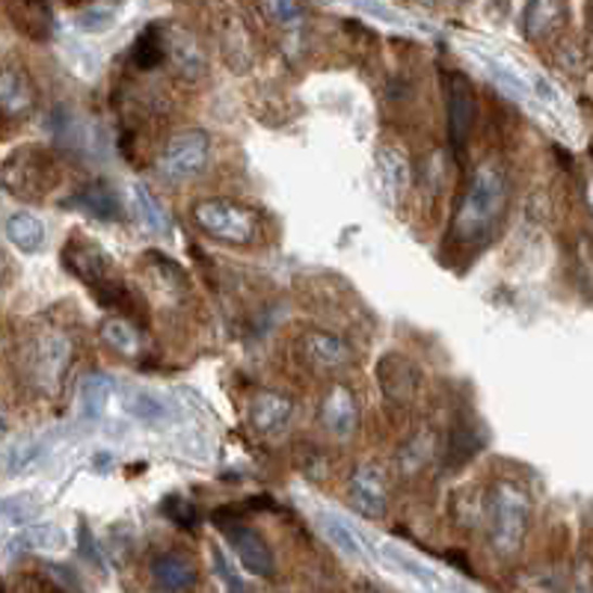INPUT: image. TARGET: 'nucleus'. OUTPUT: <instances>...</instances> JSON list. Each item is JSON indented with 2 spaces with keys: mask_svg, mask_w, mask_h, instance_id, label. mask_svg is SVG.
Returning <instances> with one entry per match:
<instances>
[{
  "mask_svg": "<svg viewBox=\"0 0 593 593\" xmlns=\"http://www.w3.org/2000/svg\"><path fill=\"white\" fill-rule=\"evenodd\" d=\"M507 208V176L499 160H484L472 169L466 191L460 196L451 220V241L463 247L484 244L502 223Z\"/></svg>",
  "mask_w": 593,
  "mask_h": 593,
  "instance_id": "obj_1",
  "label": "nucleus"
},
{
  "mask_svg": "<svg viewBox=\"0 0 593 593\" xmlns=\"http://www.w3.org/2000/svg\"><path fill=\"white\" fill-rule=\"evenodd\" d=\"M528 493L514 481L493 484L487 495V531L495 555L514 558L528 531Z\"/></svg>",
  "mask_w": 593,
  "mask_h": 593,
  "instance_id": "obj_2",
  "label": "nucleus"
},
{
  "mask_svg": "<svg viewBox=\"0 0 593 593\" xmlns=\"http://www.w3.org/2000/svg\"><path fill=\"white\" fill-rule=\"evenodd\" d=\"M193 223L202 232L220 244H253L258 235V217L247 205H237L232 199H202L193 205Z\"/></svg>",
  "mask_w": 593,
  "mask_h": 593,
  "instance_id": "obj_3",
  "label": "nucleus"
},
{
  "mask_svg": "<svg viewBox=\"0 0 593 593\" xmlns=\"http://www.w3.org/2000/svg\"><path fill=\"white\" fill-rule=\"evenodd\" d=\"M211 155V137L193 128V131H181L169 140L160 157H157V172L164 181H188L199 176Z\"/></svg>",
  "mask_w": 593,
  "mask_h": 593,
  "instance_id": "obj_4",
  "label": "nucleus"
},
{
  "mask_svg": "<svg viewBox=\"0 0 593 593\" xmlns=\"http://www.w3.org/2000/svg\"><path fill=\"white\" fill-rule=\"evenodd\" d=\"M442 90H446V123H448V143L454 152H463L475 131L478 119V99L475 87L466 75L460 72H446L442 75Z\"/></svg>",
  "mask_w": 593,
  "mask_h": 593,
  "instance_id": "obj_5",
  "label": "nucleus"
},
{
  "mask_svg": "<svg viewBox=\"0 0 593 593\" xmlns=\"http://www.w3.org/2000/svg\"><path fill=\"white\" fill-rule=\"evenodd\" d=\"M54 157L42 149H22L3 164L0 179L15 196H42L54 184Z\"/></svg>",
  "mask_w": 593,
  "mask_h": 593,
  "instance_id": "obj_6",
  "label": "nucleus"
},
{
  "mask_svg": "<svg viewBox=\"0 0 593 593\" xmlns=\"http://www.w3.org/2000/svg\"><path fill=\"white\" fill-rule=\"evenodd\" d=\"M68 357H72V345H68L66 336L42 333L39 338H34L27 347V359H24L34 386L46 389V392L56 389V383L63 381L68 369Z\"/></svg>",
  "mask_w": 593,
  "mask_h": 593,
  "instance_id": "obj_7",
  "label": "nucleus"
},
{
  "mask_svg": "<svg viewBox=\"0 0 593 593\" xmlns=\"http://www.w3.org/2000/svg\"><path fill=\"white\" fill-rule=\"evenodd\" d=\"M347 499H350V507L365 519H383L389 504H386V475L381 466L374 463L357 466L347 481Z\"/></svg>",
  "mask_w": 593,
  "mask_h": 593,
  "instance_id": "obj_8",
  "label": "nucleus"
},
{
  "mask_svg": "<svg viewBox=\"0 0 593 593\" xmlns=\"http://www.w3.org/2000/svg\"><path fill=\"white\" fill-rule=\"evenodd\" d=\"M60 258H63V268L72 276H78L80 282H87V285H99V282L111 280V258L90 237H68V244L63 247V256Z\"/></svg>",
  "mask_w": 593,
  "mask_h": 593,
  "instance_id": "obj_9",
  "label": "nucleus"
},
{
  "mask_svg": "<svg viewBox=\"0 0 593 593\" xmlns=\"http://www.w3.org/2000/svg\"><path fill=\"white\" fill-rule=\"evenodd\" d=\"M225 534V540H229V546L235 549L237 560L247 567L253 576H273L276 572V560H273V552H270V546L265 543V538L258 534V531H253V528H247L244 523H232V526L220 528Z\"/></svg>",
  "mask_w": 593,
  "mask_h": 593,
  "instance_id": "obj_10",
  "label": "nucleus"
},
{
  "mask_svg": "<svg viewBox=\"0 0 593 593\" xmlns=\"http://www.w3.org/2000/svg\"><path fill=\"white\" fill-rule=\"evenodd\" d=\"M321 422H324V427L333 437H353V430L359 425V403L357 395L350 392L345 383H336L326 392L324 403H321Z\"/></svg>",
  "mask_w": 593,
  "mask_h": 593,
  "instance_id": "obj_11",
  "label": "nucleus"
},
{
  "mask_svg": "<svg viewBox=\"0 0 593 593\" xmlns=\"http://www.w3.org/2000/svg\"><path fill=\"white\" fill-rule=\"evenodd\" d=\"M294 401L288 395L273 392V389H261L256 398L249 401V425L256 427L258 434H280L282 427L292 422Z\"/></svg>",
  "mask_w": 593,
  "mask_h": 593,
  "instance_id": "obj_12",
  "label": "nucleus"
},
{
  "mask_svg": "<svg viewBox=\"0 0 593 593\" xmlns=\"http://www.w3.org/2000/svg\"><path fill=\"white\" fill-rule=\"evenodd\" d=\"M152 582L160 591H188L196 584V564L181 552H160L149 564Z\"/></svg>",
  "mask_w": 593,
  "mask_h": 593,
  "instance_id": "obj_13",
  "label": "nucleus"
},
{
  "mask_svg": "<svg viewBox=\"0 0 593 593\" xmlns=\"http://www.w3.org/2000/svg\"><path fill=\"white\" fill-rule=\"evenodd\" d=\"M377 381H381V389L392 401L407 403L418 389V371L410 359L398 357V353H389V357L381 359L377 365Z\"/></svg>",
  "mask_w": 593,
  "mask_h": 593,
  "instance_id": "obj_14",
  "label": "nucleus"
},
{
  "mask_svg": "<svg viewBox=\"0 0 593 593\" xmlns=\"http://www.w3.org/2000/svg\"><path fill=\"white\" fill-rule=\"evenodd\" d=\"M567 18V3L564 0H526V10H523V34L528 39H546L558 27H564Z\"/></svg>",
  "mask_w": 593,
  "mask_h": 593,
  "instance_id": "obj_15",
  "label": "nucleus"
},
{
  "mask_svg": "<svg viewBox=\"0 0 593 593\" xmlns=\"http://www.w3.org/2000/svg\"><path fill=\"white\" fill-rule=\"evenodd\" d=\"M377 172H381V191L383 199L389 202L392 208H398L410 184V164L407 157L398 155L395 149L381 146L377 149Z\"/></svg>",
  "mask_w": 593,
  "mask_h": 593,
  "instance_id": "obj_16",
  "label": "nucleus"
},
{
  "mask_svg": "<svg viewBox=\"0 0 593 593\" xmlns=\"http://www.w3.org/2000/svg\"><path fill=\"white\" fill-rule=\"evenodd\" d=\"M68 208H78V211L90 214L95 220H123V202L119 196L107 188V184H90L80 193H75L72 199H66Z\"/></svg>",
  "mask_w": 593,
  "mask_h": 593,
  "instance_id": "obj_17",
  "label": "nucleus"
},
{
  "mask_svg": "<svg viewBox=\"0 0 593 593\" xmlns=\"http://www.w3.org/2000/svg\"><path fill=\"white\" fill-rule=\"evenodd\" d=\"M34 87L22 68H0V113L22 116L34 107Z\"/></svg>",
  "mask_w": 593,
  "mask_h": 593,
  "instance_id": "obj_18",
  "label": "nucleus"
},
{
  "mask_svg": "<svg viewBox=\"0 0 593 593\" xmlns=\"http://www.w3.org/2000/svg\"><path fill=\"white\" fill-rule=\"evenodd\" d=\"M302 353L321 369H341L350 362V347H347L345 338L333 336V333H306Z\"/></svg>",
  "mask_w": 593,
  "mask_h": 593,
  "instance_id": "obj_19",
  "label": "nucleus"
},
{
  "mask_svg": "<svg viewBox=\"0 0 593 593\" xmlns=\"http://www.w3.org/2000/svg\"><path fill=\"white\" fill-rule=\"evenodd\" d=\"M101 341L107 347H113L116 353H123L128 359H140L143 353V336L137 333V326L123 318V314H113V318H104L99 326Z\"/></svg>",
  "mask_w": 593,
  "mask_h": 593,
  "instance_id": "obj_20",
  "label": "nucleus"
},
{
  "mask_svg": "<svg viewBox=\"0 0 593 593\" xmlns=\"http://www.w3.org/2000/svg\"><path fill=\"white\" fill-rule=\"evenodd\" d=\"M164 51H167V56H172V63H176V68H179L184 78H202L205 56H202L199 46L193 42L191 36L181 34V30H172V34H167Z\"/></svg>",
  "mask_w": 593,
  "mask_h": 593,
  "instance_id": "obj_21",
  "label": "nucleus"
},
{
  "mask_svg": "<svg viewBox=\"0 0 593 593\" xmlns=\"http://www.w3.org/2000/svg\"><path fill=\"white\" fill-rule=\"evenodd\" d=\"M318 528H321V534H324L341 555H347V558H369V546L359 540L357 531L347 526L345 519H338V516L333 514H318Z\"/></svg>",
  "mask_w": 593,
  "mask_h": 593,
  "instance_id": "obj_22",
  "label": "nucleus"
},
{
  "mask_svg": "<svg viewBox=\"0 0 593 593\" xmlns=\"http://www.w3.org/2000/svg\"><path fill=\"white\" fill-rule=\"evenodd\" d=\"M7 237L12 241V247H18L22 253H39L46 247V225L34 214H12L7 220Z\"/></svg>",
  "mask_w": 593,
  "mask_h": 593,
  "instance_id": "obj_23",
  "label": "nucleus"
},
{
  "mask_svg": "<svg viewBox=\"0 0 593 593\" xmlns=\"http://www.w3.org/2000/svg\"><path fill=\"white\" fill-rule=\"evenodd\" d=\"M131 205H134L140 223L146 225L149 232H155V235H169V232H172L169 214L164 211V205H160L143 184H134V188H131Z\"/></svg>",
  "mask_w": 593,
  "mask_h": 593,
  "instance_id": "obj_24",
  "label": "nucleus"
},
{
  "mask_svg": "<svg viewBox=\"0 0 593 593\" xmlns=\"http://www.w3.org/2000/svg\"><path fill=\"white\" fill-rule=\"evenodd\" d=\"M113 383L107 374H99V371H92L87 374L83 381H80V415L83 418H99L101 410L107 407V398H111Z\"/></svg>",
  "mask_w": 593,
  "mask_h": 593,
  "instance_id": "obj_25",
  "label": "nucleus"
},
{
  "mask_svg": "<svg viewBox=\"0 0 593 593\" xmlns=\"http://www.w3.org/2000/svg\"><path fill=\"white\" fill-rule=\"evenodd\" d=\"M478 454V434L469 422H457L451 427V442H448V469H460L463 463H469Z\"/></svg>",
  "mask_w": 593,
  "mask_h": 593,
  "instance_id": "obj_26",
  "label": "nucleus"
},
{
  "mask_svg": "<svg viewBox=\"0 0 593 593\" xmlns=\"http://www.w3.org/2000/svg\"><path fill=\"white\" fill-rule=\"evenodd\" d=\"M430 454H434V434H430V430H418V434H415V437L401 448V457H398V463H401L403 475H407V478H413L415 472L425 469Z\"/></svg>",
  "mask_w": 593,
  "mask_h": 593,
  "instance_id": "obj_27",
  "label": "nucleus"
},
{
  "mask_svg": "<svg viewBox=\"0 0 593 593\" xmlns=\"http://www.w3.org/2000/svg\"><path fill=\"white\" fill-rule=\"evenodd\" d=\"M143 261L152 268V273H155L157 282H160V288L179 294L188 292V276H184V270H181L172 258L164 256V253H157V249H149Z\"/></svg>",
  "mask_w": 593,
  "mask_h": 593,
  "instance_id": "obj_28",
  "label": "nucleus"
},
{
  "mask_svg": "<svg viewBox=\"0 0 593 593\" xmlns=\"http://www.w3.org/2000/svg\"><path fill=\"white\" fill-rule=\"evenodd\" d=\"M131 60H134V66L143 68V72H152V68H157L164 60H167V51H164V36H160V30H157L155 24H152L146 34L140 36V39L134 42Z\"/></svg>",
  "mask_w": 593,
  "mask_h": 593,
  "instance_id": "obj_29",
  "label": "nucleus"
},
{
  "mask_svg": "<svg viewBox=\"0 0 593 593\" xmlns=\"http://www.w3.org/2000/svg\"><path fill=\"white\" fill-rule=\"evenodd\" d=\"M125 407H128V413L137 415V418H143V422H149V425H155V422H160V418H167V407L157 401L155 395H149V392H128Z\"/></svg>",
  "mask_w": 593,
  "mask_h": 593,
  "instance_id": "obj_30",
  "label": "nucleus"
},
{
  "mask_svg": "<svg viewBox=\"0 0 593 593\" xmlns=\"http://www.w3.org/2000/svg\"><path fill=\"white\" fill-rule=\"evenodd\" d=\"M160 511H164V516H169L179 528H196V523H199L196 507H193L188 499H181V495H169V499H164Z\"/></svg>",
  "mask_w": 593,
  "mask_h": 593,
  "instance_id": "obj_31",
  "label": "nucleus"
},
{
  "mask_svg": "<svg viewBox=\"0 0 593 593\" xmlns=\"http://www.w3.org/2000/svg\"><path fill=\"white\" fill-rule=\"evenodd\" d=\"M22 543H34L39 549H63L66 546V534L56 526H34L27 528V534L22 538Z\"/></svg>",
  "mask_w": 593,
  "mask_h": 593,
  "instance_id": "obj_32",
  "label": "nucleus"
},
{
  "mask_svg": "<svg viewBox=\"0 0 593 593\" xmlns=\"http://www.w3.org/2000/svg\"><path fill=\"white\" fill-rule=\"evenodd\" d=\"M30 499H10V502H0V519H7L12 526H27L36 516V504H27Z\"/></svg>",
  "mask_w": 593,
  "mask_h": 593,
  "instance_id": "obj_33",
  "label": "nucleus"
},
{
  "mask_svg": "<svg viewBox=\"0 0 593 593\" xmlns=\"http://www.w3.org/2000/svg\"><path fill=\"white\" fill-rule=\"evenodd\" d=\"M211 560H214V570H217V576L223 579V584L229 588L232 593H241V591H247V584H244V579L237 576L235 567L229 564V558H225V552L223 549H211Z\"/></svg>",
  "mask_w": 593,
  "mask_h": 593,
  "instance_id": "obj_34",
  "label": "nucleus"
},
{
  "mask_svg": "<svg viewBox=\"0 0 593 593\" xmlns=\"http://www.w3.org/2000/svg\"><path fill=\"white\" fill-rule=\"evenodd\" d=\"M78 555L87 560V564H92V567H99L101 572H107V564H104V555H101L99 543L92 540V531L83 526V523H80L78 528Z\"/></svg>",
  "mask_w": 593,
  "mask_h": 593,
  "instance_id": "obj_35",
  "label": "nucleus"
},
{
  "mask_svg": "<svg viewBox=\"0 0 593 593\" xmlns=\"http://www.w3.org/2000/svg\"><path fill=\"white\" fill-rule=\"evenodd\" d=\"M39 454H42V446H36V442H30V446H15L10 451V457H7V469L24 472L27 466H34Z\"/></svg>",
  "mask_w": 593,
  "mask_h": 593,
  "instance_id": "obj_36",
  "label": "nucleus"
},
{
  "mask_svg": "<svg viewBox=\"0 0 593 593\" xmlns=\"http://www.w3.org/2000/svg\"><path fill=\"white\" fill-rule=\"evenodd\" d=\"M386 555H389V560H392V564H398L401 570H407L410 576H415V579H418L422 584H434V572L427 570V567H422L418 560L407 558V555H401V552L392 546H386Z\"/></svg>",
  "mask_w": 593,
  "mask_h": 593,
  "instance_id": "obj_37",
  "label": "nucleus"
},
{
  "mask_svg": "<svg viewBox=\"0 0 593 593\" xmlns=\"http://www.w3.org/2000/svg\"><path fill=\"white\" fill-rule=\"evenodd\" d=\"M487 68L493 72V78L499 80L504 90L511 92V95H526V87H523V80L516 78L514 72H507V68L499 66V63H493V60H487Z\"/></svg>",
  "mask_w": 593,
  "mask_h": 593,
  "instance_id": "obj_38",
  "label": "nucleus"
},
{
  "mask_svg": "<svg viewBox=\"0 0 593 593\" xmlns=\"http://www.w3.org/2000/svg\"><path fill=\"white\" fill-rule=\"evenodd\" d=\"M113 24V12L107 10H92L80 15V27L90 30V34H99V30H107Z\"/></svg>",
  "mask_w": 593,
  "mask_h": 593,
  "instance_id": "obj_39",
  "label": "nucleus"
},
{
  "mask_svg": "<svg viewBox=\"0 0 593 593\" xmlns=\"http://www.w3.org/2000/svg\"><path fill=\"white\" fill-rule=\"evenodd\" d=\"M46 570H48V576H51L56 584H60V588H66V591H80L78 576L68 570V567H63V564H48Z\"/></svg>",
  "mask_w": 593,
  "mask_h": 593,
  "instance_id": "obj_40",
  "label": "nucleus"
},
{
  "mask_svg": "<svg viewBox=\"0 0 593 593\" xmlns=\"http://www.w3.org/2000/svg\"><path fill=\"white\" fill-rule=\"evenodd\" d=\"M273 12H276L280 22H294V18H300L297 0H273Z\"/></svg>",
  "mask_w": 593,
  "mask_h": 593,
  "instance_id": "obj_41",
  "label": "nucleus"
},
{
  "mask_svg": "<svg viewBox=\"0 0 593 593\" xmlns=\"http://www.w3.org/2000/svg\"><path fill=\"white\" fill-rule=\"evenodd\" d=\"M211 523L217 528L232 526V523H241V507H217L211 514Z\"/></svg>",
  "mask_w": 593,
  "mask_h": 593,
  "instance_id": "obj_42",
  "label": "nucleus"
},
{
  "mask_svg": "<svg viewBox=\"0 0 593 593\" xmlns=\"http://www.w3.org/2000/svg\"><path fill=\"white\" fill-rule=\"evenodd\" d=\"M357 7H362V10L371 12V15H377V18H383V22H401V18H398L392 10L381 7L377 0H357Z\"/></svg>",
  "mask_w": 593,
  "mask_h": 593,
  "instance_id": "obj_43",
  "label": "nucleus"
},
{
  "mask_svg": "<svg viewBox=\"0 0 593 593\" xmlns=\"http://www.w3.org/2000/svg\"><path fill=\"white\" fill-rule=\"evenodd\" d=\"M247 502L253 511H273V507H276L270 495H253V499H247Z\"/></svg>",
  "mask_w": 593,
  "mask_h": 593,
  "instance_id": "obj_44",
  "label": "nucleus"
},
{
  "mask_svg": "<svg viewBox=\"0 0 593 593\" xmlns=\"http://www.w3.org/2000/svg\"><path fill=\"white\" fill-rule=\"evenodd\" d=\"M448 564H454V567H460V570L466 572V576H472L469 560L463 558V555H457V552H451V555H448Z\"/></svg>",
  "mask_w": 593,
  "mask_h": 593,
  "instance_id": "obj_45",
  "label": "nucleus"
},
{
  "mask_svg": "<svg viewBox=\"0 0 593 593\" xmlns=\"http://www.w3.org/2000/svg\"><path fill=\"white\" fill-rule=\"evenodd\" d=\"M538 90H540V95H543V99H546V101H555V90H552V87H549V83L543 78H538Z\"/></svg>",
  "mask_w": 593,
  "mask_h": 593,
  "instance_id": "obj_46",
  "label": "nucleus"
},
{
  "mask_svg": "<svg viewBox=\"0 0 593 593\" xmlns=\"http://www.w3.org/2000/svg\"><path fill=\"white\" fill-rule=\"evenodd\" d=\"M3 276H7V258L0 256V285H3Z\"/></svg>",
  "mask_w": 593,
  "mask_h": 593,
  "instance_id": "obj_47",
  "label": "nucleus"
},
{
  "mask_svg": "<svg viewBox=\"0 0 593 593\" xmlns=\"http://www.w3.org/2000/svg\"><path fill=\"white\" fill-rule=\"evenodd\" d=\"M415 3H418V7H437L439 0H415Z\"/></svg>",
  "mask_w": 593,
  "mask_h": 593,
  "instance_id": "obj_48",
  "label": "nucleus"
},
{
  "mask_svg": "<svg viewBox=\"0 0 593 593\" xmlns=\"http://www.w3.org/2000/svg\"><path fill=\"white\" fill-rule=\"evenodd\" d=\"M7 430V418H3V413H0V434Z\"/></svg>",
  "mask_w": 593,
  "mask_h": 593,
  "instance_id": "obj_49",
  "label": "nucleus"
}]
</instances>
